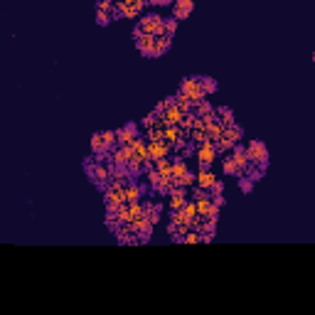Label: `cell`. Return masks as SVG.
<instances>
[{
  "mask_svg": "<svg viewBox=\"0 0 315 315\" xmlns=\"http://www.w3.org/2000/svg\"><path fill=\"white\" fill-rule=\"evenodd\" d=\"M148 155L153 158V160H165L168 145H165V143H150V145H148Z\"/></svg>",
  "mask_w": 315,
  "mask_h": 315,
  "instance_id": "8",
  "label": "cell"
},
{
  "mask_svg": "<svg viewBox=\"0 0 315 315\" xmlns=\"http://www.w3.org/2000/svg\"><path fill=\"white\" fill-rule=\"evenodd\" d=\"M246 155H249V163H259L261 168H266V158H268V150H266V145L261 143V140H251L249 145H246Z\"/></svg>",
  "mask_w": 315,
  "mask_h": 315,
  "instance_id": "3",
  "label": "cell"
},
{
  "mask_svg": "<svg viewBox=\"0 0 315 315\" xmlns=\"http://www.w3.org/2000/svg\"><path fill=\"white\" fill-rule=\"evenodd\" d=\"M192 10H194V3L192 0H177V3L173 5V20H187L190 15H192Z\"/></svg>",
  "mask_w": 315,
  "mask_h": 315,
  "instance_id": "5",
  "label": "cell"
},
{
  "mask_svg": "<svg viewBox=\"0 0 315 315\" xmlns=\"http://www.w3.org/2000/svg\"><path fill=\"white\" fill-rule=\"evenodd\" d=\"M96 13H108V15H113V5H111V3H96Z\"/></svg>",
  "mask_w": 315,
  "mask_h": 315,
  "instance_id": "17",
  "label": "cell"
},
{
  "mask_svg": "<svg viewBox=\"0 0 315 315\" xmlns=\"http://www.w3.org/2000/svg\"><path fill=\"white\" fill-rule=\"evenodd\" d=\"M140 197V190L138 187H131V190H126V200L131 202V205H136V200Z\"/></svg>",
  "mask_w": 315,
  "mask_h": 315,
  "instance_id": "15",
  "label": "cell"
},
{
  "mask_svg": "<svg viewBox=\"0 0 315 315\" xmlns=\"http://www.w3.org/2000/svg\"><path fill=\"white\" fill-rule=\"evenodd\" d=\"M185 205V190H175L173 192V200H170V207L173 210H180Z\"/></svg>",
  "mask_w": 315,
  "mask_h": 315,
  "instance_id": "12",
  "label": "cell"
},
{
  "mask_svg": "<svg viewBox=\"0 0 315 315\" xmlns=\"http://www.w3.org/2000/svg\"><path fill=\"white\" fill-rule=\"evenodd\" d=\"M140 10H143L140 0H133V3H116L113 5V20H118V18H136V15H140Z\"/></svg>",
  "mask_w": 315,
  "mask_h": 315,
  "instance_id": "4",
  "label": "cell"
},
{
  "mask_svg": "<svg viewBox=\"0 0 315 315\" xmlns=\"http://www.w3.org/2000/svg\"><path fill=\"white\" fill-rule=\"evenodd\" d=\"M197 185H200L202 190H207V187L212 190V187L217 185V175H212L210 170H202L200 175H197Z\"/></svg>",
  "mask_w": 315,
  "mask_h": 315,
  "instance_id": "10",
  "label": "cell"
},
{
  "mask_svg": "<svg viewBox=\"0 0 315 315\" xmlns=\"http://www.w3.org/2000/svg\"><path fill=\"white\" fill-rule=\"evenodd\" d=\"M182 96H187L192 104H202L205 101V91H202L200 79H185V82H182Z\"/></svg>",
  "mask_w": 315,
  "mask_h": 315,
  "instance_id": "2",
  "label": "cell"
},
{
  "mask_svg": "<svg viewBox=\"0 0 315 315\" xmlns=\"http://www.w3.org/2000/svg\"><path fill=\"white\" fill-rule=\"evenodd\" d=\"M173 45V39L170 37H155V50H153V57H163Z\"/></svg>",
  "mask_w": 315,
  "mask_h": 315,
  "instance_id": "9",
  "label": "cell"
},
{
  "mask_svg": "<svg viewBox=\"0 0 315 315\" xmlns=\"http://www.w3.org/2000/svg\"><path fill=\"white\" fill-rule=\"evenodd\" d=\"M200 84H202L205 96H210V94H214V91H217V82H212L210 76H202V79H200Z\"/></svg>",
  "mask_w": 315,
  "mask_h": 315,
  "instance_id": "11",
  "label": "cell"
},
{
  "mask_svg": "<svg viewBox=\"0 0 315 315\" xmlns=\"http://www.w3.org/2000/svg\"><path fill=\"white\" fill-rule=\"evenodd\" d=\"M224 173L227 175H242V170L236 168V163L231 160V158H227V160H224Z\"/></svg>",
  "mask_w": 315,
  "mask_h": 315,
  "instance_id": "13",
  "label": "cell"
},
{
  "mask_svg": "<svg viewBox=\"0 0 315 315\" xmlns=\"http://www.w3.org/2000/svg\"><path fill=\"white\" fill-rule=\"evenodd\" d=\"M251 182H254L251 177H244V180H242V190H244V192H249V190H251Z\"/></svg>",
  "mask_w": 315,
  "mask_h": 315,
  "instance_id": "18",
  "label": "cell"
},
{
  "mask_svg": "<svg viewBox=\"0 0 315 315\" xmlns=\"http://www.w3.org/2000/svg\"><path fill=\"white\" fill-rule=\"evenodd\" d=\"M197 158H200V165H202V168H210L212 160L217 158V145H214V143L200 145V150H197Z\"/></svg>",
  "mask_w": 315,
  "mask_h": 315,
  "instance_id": "6",
  "label": "cell"
},
{
  "mask_svg": "<svg viewBox=\"0 0 315 315\" xmlns=\"http://www.w3.org/2000/svg\"><path fill=\"white\" fill-rule=\"evenodd\" d=\"M133 35H150V37H165V18H160V15H145L138 25H136V30H133Z\"/></svg>",
  "mask_w": 315,
  "mask_h": 315,
  "instance_id": "1",
  "label": "cell"
},
{
  "mask_svg": "<svg viewBox=\"0 0 315 315\" xmlns=\"http://www.w3.org/2000/svg\"><path fill=\"white\" fill-rule=\"evenodd\" d=\"M111 20H113V15H108V13H96V25L108 27V25H111Z\"/></svg>",
  "mask_w": 315,
  "mask_h": 315,
  "instance_id": "14",
  "label": "cell"
},
{
  "mask_svg": "<svg viewBox=\"0 0 315 315\" xmlns=\"http://www.w3.org/2000/svg\"><path fill=\"white\" fill-rule=\"evenodd\" d=\"M177 30V20H165V37L173 39V32Z\"/></svg>",
  "mask_w": 315,
  "mask_h": 315,
  "instance_id": "16",
  "label": "cell"
},
{
  "mask_svg": "<svg viewBox=\"0 0 315 315\" xmlns=\"http://www.w3.org/2000/svg\"><path fill=\"white\" fill-rule=\"evenodd\" d=\"M185 242H200V236H197V234H187Z\"/></svg>",
  "mask_w": 315,
  "mask_h": 315,
  "instance_id": "19",
  "label": "cell"
},
{
  "mask_svg": "<svg viewBox=\"0 0 315 315\" xmlns=\"http://www.w3.org/2000/svg\"><path fill=\"white\" fill-rule=\"evenodd\" d=\"M136 47L140 54L145 57H153V50H155V37L150 35H136Z\"/></svg>",
  "mask_w": 315,
  "mask_h": 315,
  "instance_id": "7",
  "label": "cell"
}]
</instances>
